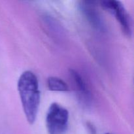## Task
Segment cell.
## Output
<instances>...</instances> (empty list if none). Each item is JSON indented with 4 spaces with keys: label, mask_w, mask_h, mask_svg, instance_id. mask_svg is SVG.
<instances>
[{
    "label": "cell",
    "mask_w": 134,
    "mask_h": 134,
    "mask_svg": "<svg viewBox=\"0 0 134 134\" xmlns=\"http://www.w3.org/2000/svg\"><path fill=\"white\" fill-rule=\"evenodd\" d=\"M17 87L27 121L33 124L36 120L40 104L37 77L31 71H26L18 79Z\"/></svg>",
    "instance_id": "6da1fadb"
},
{
    "label": "cell",
    "mask_w": 134,
    "mask_h": 134,
    "mask_svg": "<svg viewBox=\"0 0 134 134\" xmlns=\"http://www.w3.org/2000/svg\"><path fill=\"white\" fill-rule=\"evenodd\" d=\"M69 112L57 103L50 105L46 116V126L48 134H64L68 127Z\"/></svg>",
    "instance_id": "7a4b0ae2"
},
{
    "label": "cell",
    "mask_w": 134,
    "mask_h": 134,
    "mask_svg": "<svg viewBox=\"0 0 134 134\" xmlns=\"http://www.w3.org/2000/svg\"><path fill=\"white\" fill-rule=\"evenodd\" d=\"M101 6L115 16L122 30L127 36L132 35V20L123 4L119 1H102Z\"/></svg>",
    "instance_id": "3957f363"
},
{
    "label": "cell",
    "mask_w": 134,
    "mask_h": 134,
    "mask_svg": "<svg viewBox=\"0 0 134 134\" xmlns=\"http://www.w3.org/2000/svg\"><path fill=\"white\" fill-rule=\"evenodd\" d=\"M80 10L82 12L89 23L96 30L104 31L105 26L104 22L99 12L96 9L94 2L92 1H82L79 5Z\"/></svg>",
    "instance_id": "277c9868"
},
{
    "label": "cell",
    "mask_w": 134,
    "mask_h": 134,
    "mask_svg": "<svg viewBox=\"0 0 134 134\" xmlns=\"http://www.w3.org/2000/svg\"><path fill=\"white\" fill-rule=\"evenodd\" d=\"M69 73H70L71 77L74 82L76 88L77 89L78 92L79 93V95L81 100H82L83 102L88 103L90 99V95L82 77L79 73L73 69H71Z\"/></svg>",
    "instance_id": "5b68a950"
},
{
    "label": "cell",
    "mask_w": 134,
    "mask_h": 134,
    "mask_svg": "<svg viewBox=\"0 0 134 134\" xmlns=\"http://www.w3.org/2000/svg\"><path fill=\"white\" fill-rule=\"evenodd\" d=\"M47 85H48V89L51 91L67 92L69 90L68 85L62 79L58 77H48Z\"/></svg>",
    "instance_id": "8992f818"
},
{
    "label": "cell",
    "mask_w": 134,
    "mask_h": 134,
    "mask_svg": "<svg viewBox=\"0 0 134 134\" xmlns=\"http://www.w3.org/2000/svg\"><path fill=\"white\" fill-rule=\"evenodd\" d=\"M105 134H111V133H105Z\"/></svg>",
    "instance_id": "52a82bcc"
}]
</instances>
